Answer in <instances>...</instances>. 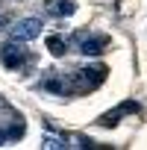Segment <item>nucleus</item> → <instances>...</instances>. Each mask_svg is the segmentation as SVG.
Listing matches in <instances>:
<instances>
[{
	"label": "nucleus",
	"instance_id": "8",
	"mask_svg": "<svg viewBox=\"0 0 147 150\" xmlns=\"http://www.w3.org/2000/svg\"><path fill=\"white\" fill-rule=\"evenodd\" d=\"M24 129H27V124H24V118L18 115V118L12 121V127L6 129V138H21V135H24Z\"/></svg>",
	"mask_w": 147,
	"mask_h": 150
},
{
	"label": "nucleus",
	"instance_id": "3",
	"mask_svg": "<svg viewBox=\"0 0 147 150\" xmlns=\"http://www.w3.org/2000/svg\"><path fill=\"white\" fill-rule=\"evenodd\" d=\"M74 38H77V44H80V53H83V56H100V53L106 50V44H109V38H106V35H94V33H86V30H80Z\"/></svg>",
	"mask_w": 147,
	"mask_h": 150
},
{
	"label": "nucleus",
	"instance_id": "7",
	"mask_svg": "<svg viewBox=\"0 0 147 150\" xmlns=\"http://www.w3.org/2000/svg\"><path fill=\"white\" fill-rule=\"evenodd\" d=\"M47 50L59 59V56H65V53H68V41H65L62 35H47Z\"/></svg>",
	"mask_w": 147,
	"mask_h": 150
},
{
	"label": "nucleus",
	"instance_id": "1",
	"mask_svg": "<svg viewBox=\"0 0 147 150\" xmlns=\"http://www.w3.org/2000/svg\"><path fill=\"white\" fill-rule=\"evenodd\" d=\"M106 68L103 65H94V68H77L68 74V88H71V97L74 94H86V91H94L103 80H106Z\"/></svg>",
	"mask_w": 147,
	"mask_h": 150
},
{
	"label": "nucleus",
	"instance_id": "6",
	"mask_svg": "<svg viewBox=\"0 0 147 150\" xmlns=\"http://www.w3.org/2000/svg\"><path fill=\"white\" fill-rule=\"evenodd\" d=\"M44 12L53 18H71L77 12V3L74 0H44Z\"/></svg>",
	"mask_w": 147,
	"mask_h": 150
},
{
	"label": "nucleus",
	"instance_id": "2",
	"mask_svg": "<svg viewBox=\"0 0 147 150\" xmlns=\"http://www.w3.org/2000/svg\"><path fill=\"white\" fill-rule=\"evenodd\" d=\"M0 62H3L9 71H24V68H30L33 62H35V56L24 47V41H6L3 47H0Z\"/></svg>",
	"mask_w": 147,
	"mask_h": 150
},
{
	"label": "nucleus",
	"instance_id": "11",
	"mask_svg": "<svg viewBox=\"0 0 147 150\" xmlns=\"http://www.w3.org/2000/svg\"><path fill=\"white\" fill-rule=\"evenodd\" d=\"M0 24H3V18H0Z\"/></svg>",
	"mask_w": 147,
	"mask_h": 150
},
{
	"label": "nucleus",
	"instance_id": "9",
	"mask_svg": "<svg viewBox=\"0 0 147 150\" xmlns=\"http://www.w3.org/2000/svg\"><path fill=\"white\" fill-rule=\"evenodd\" d=\"M68 144V135L62 132V138H56V135H47L44 138V147H50V150H59V147H65Z\"/></svg>",
	"mask_w": 147,
	"mask_h": 150
},
{
	"label": "nucleus",
	"instance_id": "5",
	"mask_svg": "<svg viewBox=\"0 0 147 150\" xmlns=\"http://www.w3.org/2000/svg\"><path fill=\"white\" fill-rule=\"evenodd\" d=\"M135 112H138V103H135V100H127V103H121L118 109H112V112L100 115V118H97V124H100V127H115L124 115H135Z\"/></svg>",
	"mask_w": 147,
	"mask_h": 150
},
{
	"label": "nucleus",
	"instance_id": "10",
	"mask_svg": "<svg viewBox=\"0 0 147 150\" xmlns=\"http://www.w3.org/2000/svg\"><path fill=\"white\" fill-rule=\"evenodd\" d=\"M6 141V129H0V144H3Z\"/></svg>",
	"mask_w": 147,
	"mask_h": 150
},
{
	"label": "nucleus",
	"instance_id": "4",
	"mask_svg": "<svg viewBox=\"0 0 147 150\" xmlns=\"http://www.w3.org/2000/svg\"><path fill=\"white\" fill-rule=\"evenodd\" d=\"M41 33V21L38 18H21L18 24H12V38L15 41H33Z\"/></svg>",
	"mask_w": 147,
	"mask_h": 150
}]
</instances>
